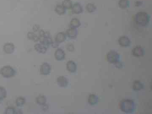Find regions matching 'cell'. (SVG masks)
I'll return each instance as SVG.
<instances>
[{
    "mask_svg": "<svg viewBox=\"0 0 152 114\" xmlns=\"http://www.w3.org/2000/svg\"><path fill=\"white\" fill-rule=\"evenodd\" d=\"M54 55L56 60L57 61H62L65 59V52L62 49L58 48L55 51Z\"/></svg>",
    "mask_w": 152,
    "mask_h": 114,
    "instance_id": "cell-10",
    "label": "cell"
},
{
    "mask_svg": "<svg viewBox=\"0 0 152 114\" xmlns=\"http://www.w3.org/2000/svg\"><path fill=\"white\" fill-rule=\"evenodd\" d=\"M56 82L57 85L59 87L63 88H66L69 84V81L68 79L63 76H59L57 79Z\"/></svg>",
    "mask_w": 152,
    "mask_h": 114,
    "instance_id": "cell-9",
    "label": "cell"
},
{
    "mask_svg": "<svg viewBox=\"0 0 152 114\" xmlns=\"http://www.w3.org/2000/svg\"><path fill=\"white\" fill-rule=\"evenodd\" d=\"M106 58L108 62L114 64L120 61V55L118 52L114 50H111L106 54Z\"/></svg>",
    "mask_w": 152,
    "mask_h": 114,
    "instance_id": "cell-5",
    "label": "cell"
},
{
    "mask_svg": "<svg viewBox=\"0 0 152 114\" xmlns=\"http://www.w3.org/2000/svg\"><path fill=\"white\" fill-rule=\"evenodd\" d=\"M62 5L65 9H71L73 4L71 0H64L62 3Z\"/></svg>",
    "mask_w": 152,
    "mask_h": 114,
    "instance_id": "cell-26",
    "label": "cell"
},
{
    "mask_svg": "<svg viewBox=\"0 0 152 114\" xmlns=\"http://www.w3.org/2000/svg\"><path fill=\"white\" fill-rule=\"evenodd\" d=\"M66 35L63 32H59L55 37V42L58 43H63L66 40Z\"/></svg>",
    "mask_w": 152,
    "mask_h": 114,
    "instance_id": "cell-17",
    "label": "cell"
},
{
    "mask_svg": "<svg viewBox=\"0 0 152 114\" xmlns=\"http://www.w3.org/2000/svg\"><path fill=\"white\" fill-rule=\"evenodd\" d=\"M144 85L140 81L135 80L134 81L133 85V89L134 91H138L143 89L144 88Z\"/></svg>",
    "mask_w": 152,
    "mask_h": 114,
    "instance_id": "cell-18",
    "label": "cell"
},
{
    "mask_svg": "<svg viewBox=\"0 0 152 114\" xmlns=\"http://www.w3.org/2000/svg\"><path fill=\"white\" fill-rule=\"evenodd\" d=\"M118 42L120 47H123L126 48L130 47L132 43L130 39L125 36H120Z\"/></svg>",
    "mask_w": 152,
    "mask_h": 114,
    "instance_id": "cell-8",
    "label": "cell"
},
{
    "mask_svg": "<svg viewBox=\"0 0 152 114\" xmlns=\"http://www.w3.org/2000/svg\"><path fill=\"white\" fill-rule=\"evenodd\" d=\"M86 11L90 13H94L96 10V6L93 3H89L86 5L85 7Z\"/></svg>",
    "mask_w": 152,
    "mask_h": 114,
    "instance_id": "cell-25",
    "label": "cell"
},
{
    "mask_svg": "<svg viewBox=\"0 0 152 114\" xmlns=\"http://www.w3.org/2000/svg\"><path fill=\"white\" fill-rule=\"evenodd\" d=\"M38 36L40 43L44 44L49 48L53 42L50 32H44L43 30H41L38 32Z\"/></svg>",
    "mask_w": 152,
    "mask_h": 114,
    "instance_id": "cell-3",
    "label": "cell"
},
{
    "mask_svg": "<svg viewBox=\"0 0 152 114\" xmlns=\"http://www.w3.org/2000/svg\"><path fill=\"white\" fill-rule=\"evenodd\" d=\"M5 113L7 114H22V111L20 109H16L12 107H9L6 109Z\"/></svg>",
    "mask_w": 152,
    "mask_h": 114,
    "instance_id": "cell-20",
    "label": "cell"
},
{
    "mask_svg": "<svg viewBox=\"0 0 152 114\" xmlns=\"http://www.w3.org/2000/svg\"><path fill=\"white\" fill-rule=\"evenodd\" d=\"M135 21L137 25L145 27L150 24L151 16L146 12H138L135 15Z\"/></svg>",
    "mask_w": 152,
    "mask_h": 114,
    "instance_id": "cell-2",
    "label": "cell"
},
{
    "mask_svg": "<svg viewBox=\"0 0 152 114\" xmlns=\"http://www.w3.org/2000/svg\"><path fill=\"white\" fill-rule=\"evenodd\" d=\"M71 9L73 14H79L83 12V6L79 3H76L73 4Z\"/></svg>",
    "mask_w": 152,
    "mask_h": 114,
    "instance_id": "cell-15",
    "label": "cell"
},
{
    "mask_svg": "<svg viewBox=\"0 0 152 114\" xmlns=\"http://www.w3.org/2000/svg\"><path fill=\"white\" fill-rule=\"evenodd\" d=\"M81 22L78 19L74 18L71 20L70 22V27L73 28H78L81 26Z\"/></svg>",
    "mask_w": 152,
    "mask_h": 114,
    "instance_id": "cell-22",
    "label": "cell"
},
{
    "mask_svg": "<svg viewBox=\"0 0 152 114\" xmlns=\"http://www.w3.org/2000/svg\"><path fill=\"white\" fill-rule=\"evenodd\" d=\"M34 47L36 52L42 54L46 53L48 49V47L46 45L40 42L39 43H36L34 45Z\"/></svg>",
    "mask_w": 152,
    "mask_h": 114,
    "instance_id": "cell-13",
    "label": "cell"
},
{
    "mask_svg": "<svg viewBox=\"0 0 152 114\" xmlns=\"http://www.w3.org/2000/svg\"><path fill=\"white\" fill-rule=\"evenodd\" d=\"M124 63L120 61L117 62V63H115L114 65L116 67V68L122 69L124 67Z\"/></svg>",
    "mask_w": 152,
    "mask_h": 114,
    "instance_id": "cell-29",
    "label": "cell"
},
{
    "mask_svg": "<svg viewBox=\"0 0 152 114\" xmlns=\"http://www.w3.org/2000/svg\"><path fill=\"white\" fill-rule=\"evenodd\" d=\"M51 69V66L49 63H44L40 66L39 72L42 75H48L50 74Z\"/></svg>",
    "mask_w": 152,
    "mask_h": 114,
    "instance_id": "cell-6",
    "label": "cell"
},
{
    "mask_svg": "<svg viewBox=\"0 0 152 114\" xmlns=\"http://www.w3.org/2000/svg\"><path fill=\"white\" fill-rule=\"evenodd\" d=\"M25 99L23 97H19L16 100V105L17 107H22L25 103Z\"/></svg>",
    "mask_w": 152,
    "mask_h": 114,
    "instance_id": "cell-27",
    "label": "cell"
},
{
    "mask_svg": "<svg viewBox=\"0 0 152 114\" xmlns=\"http://www.w3.org/2000/svg\"><path fill=\"white\" fill-rule=\"evenodd\" d=\"M55 11L59 15H63L66 13V9L62 5H57L55 8Z\"/></svg>",
    "mask_w": 152,
    "mask_h": 114,
    "instance_id": "cell-23",
    "label": "cell"
},
{
    "mask_svg": "<svg viewBox=\"0 0 152 114\" xmlns=\"http://www.w3.org/2000/svg\"><path fill=\"white\" fill-rule=\"evenodd\" d=\"M78 34V32L77 28L70 27L67 30L65 34L69 39L75 40L77 38Z\"/></svg>",
    "mask_w": 152,
    "mask_h": 114,
    "instance_id": "cell-11",
    "label": "cell"
},
{
    "mask_svg": "<svg viewBox=\"0 0 152 114\" xmlns=\"http://www.w3.org/2000/svg\"><path fill=\"white\" fill-rule=\"evenodd\" d=\"M67 50H69V51L70 52H72L75 49V47H74V46H73L72 44H69V45H68V46L67 47Z\"/></svg>",
    "mask_w": 152,
    "mask_h": 114,
    "instance_id": "cell-30",
    "label": "cell"
},
{
    "mask_svg": "<svg viewBox=\"0 0 152 114\" xmlns=\"http://www.w3.org/2000/svg\"><path fill=\"white\" fill-rule=\"evenodd\" d=\"M15 47L14 44L7 43L3 45V51L7 54H12L15 52Z\"/></svg>",
    "mask_w": 152,
    "mask_h": 114,
    "instance_id": "cell-12",
    "label": "cell"
},
{
    "mask_svg": "<svg viewBox=\"0 0 152 114\" xmlns=\"http://www.w3.org/2000/svg\"><path fill=\"white\" fill-rule=\"evenodd\" d=\"M36 102L37 104L40 106H44L46 105V102H47V99L46 96L44 95L38 96L36 98Z\"/></svg>",
    "mask_w": 152,
    "mask_h": 114,
    "instance_id": "cell-19",
    "label": "cell"
},
{
    "mask_svg": "<svg viewBox=\"0 0 152 114\" xmlns=\"http://www.w3.org/2000/svg\"><path fill=\"white\" fill-rule=\"evenodd\" d=\"M40 26L39 25H35L33 26V30L34 32H37L39 30Z\"/></svg>",
    "mask_w": 152,
    "mask_h": 114,
    "instance_id": "cell-31",
    "label": "cell"
},
{
    "mask_svg": "<svg viewBox=\"0 0 152 114\" xmlns=\"http://www.w3.org/2000/svg\"><path fill=\"white\" fill-rule=\"evenodd\" d=\"M145 53V49L140 46H137L133 48L132 52V55L137 58L143 57Z\"/></svg>",
    "mask_w": 152,
    "mask_h": 114,
    "instance_id": "cell-7",
    "label": "cell"
},
{
    "mask_svg": "<svg viewBox=\"0 0 152 114\" xmlns=\"http://www.w3.org/2000/svg\"><path fill=\"white\" fill-rule=\"evenodd\" d=\"M119 107L123 113L126 114L133 113L136 110V103L133 100L125 99L120 101Z\"/></svg>",
    "mask_w": 152,
    "mask_h": 114,
    "instance_id": "cell-1",
    "label": "cell"
},
{
    "mask_svg": "<svg viewBox=\"0 0 152 114\" xmlns=\"http://www.w3.org/2000/svg\"><path fill=\"white\" fill-rule=\"evenodd\" d=\"M99 99L98 96L94 94H91L88 97V103L90 105L93 106L96 105L98 102Z\"/></svg>",
    "mask_w": 152,
    "mask_h": 114,
    "instance_id": "cell-16",
    "label": "cell"
},
{
    "mask_svg": "<svg viewBox=\"0 0 152 114\" xmlns=\"http://www.w3.org/2000/svg\"><path fill=\"white\" fill-rule=\"evenodd\" d=\"M16 74L15 70L11 66H4L0 69V74L4 78H12L15 76Z\"/></svg>",
    "mask_w": 152,
    "mask_h": 114,
    "instance_id": "cell-4",
    "label": "cell"
},
{
    "mask_svg": "<svg viewBox=\"0 0 152 114\" xmlns=\"http://www.w3.org/2000/svg\"><path fill=\"white\" fill-rule=\"evenodd\" d=\"M118 6L120 8L125 9L130 7V2L128 0H119Z\"/></svg>",
    "mask_w": 152,
    "mask_h": 114,
    "instance_id": "cell-24",
    "label": "cell"
},
{
    "mask_svg": "<svg viewBox=\"0 0 152 114\" xmlns=\"http://www.w3.org/2000/svg\"><path fill=\"white\" fill-rule=\"evenodd\" d=\"M27 37L29 40L34 42H37L39 40L38 35L36 34L34 32H28L27 34Z\"/></svg>",
    "mask_w": 152,
    "mask_h": 114,
    "instance_id": "cell-21",
    "label": "cell"
},
{
    "mask_svg": "<svg viewBox=\"0 0 152 114\" xmlns=\"http://www.w3.org/2000/svg\"><path fill=\"white\" fill-rule=\"evenodd\" d=\"M66 67L67 71L71 73H75L77 69V64L73 61H69L67 62Z\"/></svg>",
    "mask_w": 152,
    "mask_h": 114,
    "instance_id": "cell-14",
    "label": "cell"
},
{
    "mask_svg": "<svg viewBox=\"0 0 152 114\" xmlns=\"http://www.w3.org/2000/svg\"><path fill=\"white\" fill-rule=\"evenodd\" d=\"M7 95V90L5 88L0 86V101L6 98Z\"/></svg>",
    "mask_w": 152,
    "mask_h": 114,
    "instance_id": "cell-28",
    "label": "cell"
}]
</instances>
